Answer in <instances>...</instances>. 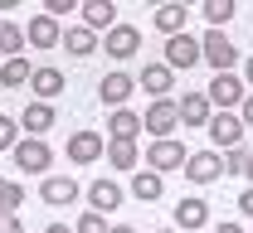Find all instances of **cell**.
Masks as SVG:
<instances>
[{
  "label": "cell",
  "mask_w": 253,
  "mask_h": 233,
  "mask_svg": "<svg viewBox=\"0 0 253 233\" xmlns=\"http://www.w3.org/2000/svg\"><path fill=\"white\" fill-rule=\"evenodd\" d=\"M244 127H253V98H244V117H239Z\"/></svg>",
  "instance_id": "cell-36"
},
{
  "label": "cell",
  "mask_w": 253,
  "mask_h": 233,
  "mask_svg": "<svg viewBox=\"0 0 253 233\" xmlns=\"http://www.w3.org/2000/svg\"><path fill=\"white\" fill-rule=\"evenodd\" d=\"M214 233H244L239 224H214Z\"/></svg>",
  "instance_id": "cell-38"
},
{
  "label": "cell",
  "mask_w": 253,
  "mask_h": 233,
  "mask_svg": "<svg viewBox=\"0 0 253 233\" xmlns=\"http://www.w3.org/2000/svg\"><path fill=\"white\" fill-rule=\"evenodd\" d=\"M136 132H141V117L131 107H117L107 117V141H136Z\"/></svg>",
  "instance_id": "cell-20"
},
{
  "label": "cell",
  "mask_w": 253,
  "mask_h": 233,
  "mask_svg": "<svg viewBox=\"0 0 253 233\" xmlns=\"http://www.w3.org/2000/svg\"><path fill=\"white\" fill-rule=\"evenodd\" d=\"M224 175V156L219 151H195V156H185V180L190 185H214Z\"/></svg>",
  "instance_id": "cell-5"
},
{
  "label": "cell",
  "mask_w": 253,
  "mask_h": 233,
  "mask_svg": "<svg viewBox=\"0 0 253 233\" xmlns=\"http://www.w3.org/2000/svg\"><path fill=\"white\" fill-rule=\"evenodd\" d=\"M161 195H166V180H161L156 170H136V175H131V200H141V204H156Z\"/></svg>",
  "instance_id": "cell-21"
},
{
  "label": "cell",
  "mask_w": 253,
  "mask_h": 233,
  "mask_svg": "<svg viewBox=\"0 0 253 233\" xmlns=\"http://www.w3.org/2000/svg\"><path fill=\"white\" fill-rule=\"evenodd\" d=\"M239 209H244V214H249V219H253V185H249V190H244V195H239Z\"/></svg>",
  "instance_id": "cell-35"
},
{
  "label": "cell",
  "mask_w": 253,
  "mask_h": 233,
  "mask_svg": "<svg viewBox=\"0 0 253 233\" xmlns=\"http://www.w3.org/2000/svg\"><path fill=\"white\" fill-rule=\"evenodd\" d=\"M25 49H30V44H25V30L5 20V25H0V54H5V59H20Z\"/></svg>",
  "instance_id": "cell-27"
},
{
  "label": "cell",
  "mask_w": 253,
  "mask_h": 233,
  "mask_svg": "<svg viewBox=\"0 0 253 233\" xmlns=\"http://www.w3.org/2000/svg\"><path fill=\"white\" fill-rule=\"evenodd\" d=\"M200 59L214 68V73H234V64H239V44H234L224 30H210L205 39H200Z\"/></svg>",
  "instance_id": "cell-1"
},
{
  "label": "cell",
  "mask_w": 253,
  "mask_h": 233,
  "mask_svg": "<svg viewBox=\"0 0 253 233\" xmlns=\"http://www.w3.org/2000/svg\"><path fill=\"white\" fill-rule=\"evenodd\" d=\"M244 180H249V185H253V151H249V156H244Z\"/></svg>",
  "instance_id": "cell-37"
},
{
  "label": "cell",
  "mask_w": 253,
  "mask_h": 233,
  "mask_svg": "<svg viewBox=\"0 0 253 233\" xmlns=\"http://www.w3.org/2000/svg\"><path fill=\"white\" fill-rule=\"evenodd\" d=\"M131 93H136V78H126L122 68H112V73L97 83V98L107 102L112 112H117V107H126V102H131Z\"/></svg>",
  "instance_id": "cell-10"
},
{
  "label": "cell",
  "mask_w": 253,
  "mask_h": 233,
  "mask_svg": "<svg viewBox=\"0 0 253 233\" xmlns=\"http://www.w3.org/2000/svg\"><path fill=\"white\" fill-rule=\"evenodd\" d=\"M73 233H112V224H107V214H93V209H88V214L73 224Z\"/></svg>",
  "instance_id": "cell-30"
},
{
  "label": "cell",
  "mask_w": 253,
  "mask_h": 233,
  "mask_svg": "<svg viewBox=\"0 0 253 233\" xmlns=\"http://www.w3.org/2000/svg\"><path fill=\"white\" fill-rule=\"evenodd\" d=\"M59 122V112H54V102H30L25 112H20V127L34 136V141H44V132Z\"/></svg>",
  "instance_id": "cell-13"
},
{
  "label": "cell",
  "mask_w": 253,
  "mask_h": 233,
  "mask_svg": "<svg viewBox=\"0 0 253 233\" xmlns=\"http://www.w3.org/2000/svg\"><path fill=\"white\" fill-rule=\"evenodd\" d=\"M30 88H34V93H39V102H54V98H59V93H63V88H68V78H63L59 68H34Z\"/></svg>",
  "instance_id": "cell-22"
},
{
  "label": "cell",
  "mask_w": 253,
  "mask_h": 233,
  "mask_svg": "<svg viewBox=\"0 0 253 233\" xmlns=\"http://www.w3.org/2000/svg\"><path fill=\"white\" fill-rule=\"evenodd\" d=\"M49 161H54L49 141H34V136H20V146H15V166L25 170V175H49Z\"/></svg>",
  "instance_id": "cell-4"
},
{
  "label": "cell",
  "mask_w": 253,
  "mask_h": 233,
  "mask_svg": "<svg viewBox=\"0 0 253 233\" xmlns=\"http://www.w3.org/2000/svg\"><path fill=\"white\" fill-rule=\"evenodd\" d=\"M175 127H180V112H175V102H151L146 107V117H141V132H151L156 141H170L175 136Z\"/></svg>",
  "instance_id": "cell-3"
},
{
  "label": "cell",
  "mask_w": 253,
  "mask_h": 233,
  "mask_svg": "<svg viewBox=\"0 0 253 233\" xmlns=\"http://www.w3.org/2000/svg\"><path fill=\"white\" fill-rule=\"evenodd\" d=\"M44 233H73V229H68V224H49Z\"/></svg>",
  "instance_id": "cell-39"
},
{
  "label": "cell",
  "mask_w": 253,
  "mask_h": 233,
  "mask_svg": "<svg viewBox=\"0 0 253 233\" xmlns=\"http://www.w3.org/2000/svg\"><path fill=\"white\" fill-rule=\"evenodd\" d=\"M185 20H190V10H185V5H156V30L166 34V39L185 34Z\"/></svg>",
  "instance_id": "cell-24"
},
{
  "label": "cell",
  "mask_w": 253,
  "mask_h": 233,
  "mask_svg": "<svg viewBox=\"0 0 253 233\" xmlns=\"http://www.w3.org/2000/svg\"><path fill=\"white\" fill-rule=\"evenodd\" d=\"M20 204H25V190H20L15 180H5V175H0V214H15Z\"/></svg>",
  "instance_id": "cell-29"
},
{
  "label": "cell",
  "mask_w": 253,
  "mask_h": 233,
  "mask_svg": "<svg viewBox=\"0 0 253 233\" xmlns=\"http://www.w3.org/2000/svg\"><path fill=\"white\" fill-rule=\"evenodd\" d=\"M244 83H253V59H249V64H244Z\"/></svg>",
  "instance_id": "cell-40"
},
{
  "label": "cell",
  "mask_w": 253,
  "mask_h": 233,
  "mask_svg": "<svg viewBox=\"0 0 253 233\" xmlns=\"http://www.w3.org/2000/svg\"><path fill=\"white\" fill-rule=\"evenodd\" d=\"M156 233H180V229H156Z\"/></svg>",
  "instance_id": "cell-42"
},
{
  "label": "cell",
  "mask_w": 253,
  "mask_h": 233,
  "mask_svg": "<svg viewBox=\"0 0 253 233\" xmlns=\"http://www.w3.org/2000/svg\"><path fill=\"white\" fill-rule=\"evenodd\" d=\"M185 156H190V151L180 146V141H175V136H170V141H151L141 161H146V170H156L161 180H166L170 170H185Z\"/></svg>",
  "instance_id": "cell-2"
},
{
  "label": "cell",
  "mask_w": 253,
  "mask_h": 233,
  "mask_svg": "<svg viewBox=\"0 0 253 233\" xmlns=\"http://www.w3.org/2000/svg\"><path fill=\"white\" fill-rule=\"evenodd\" d=\"M112 233H136V229H131V224H117V229H112Z\"/></svg>",
  "instance_id": "cell-41"
},
{
  "label": "cell",
  "mask_w": 253,
  "mask_h": 233,
  "mask_svg": "<svg viewBox=\"0 0 253 233\" xmlns=\"http://www.w3.org/2000/svg\"><path fill=\"white\" fill-rule=\"evenodd\" d=\"M78 10H83V30H112V25H117V5H112V0H88V5H78Z\"/></svg>",
  "instance_id": "cell-19"
},
{
  "label": "cell",
  "mask_w": 253,
  "mask_h": 233,
  "mask_svg": "<svg viewBox=\"0 0 253 233\" xmlns=\"http://www.w3.org/2000/svg\"><path fill=\"white\" fill-rule=\"evenodd\" d=\"M59 49H68L73 59H88V54L97 49V34L83 30V25H73V30H63V44H59Z\"/></svg>",
  "instance_id": "cell-26"
},
{
  "label": "cell",
  "mask_w": 253,
  "mask_h": 233,
  "mask_svg": "<svg viewBox=\"0 0 253 233\" xmlns=\"http://www.w3.org/2000/svg\"><path fill=\"white\" fill-rule=\"evenodd\" d=\"M78 5H83V0H44V15H54V20H59V15L78 10Z\"/></svg>",
  "instance_id": "cell-32"
},
{
  "label": "cell",
  "mask_w": 253,
  "mask_h": 233,
  "mask_svg": "<svg viewBox=\"0 0 253 233\" xmlns=\"http://www.w3.org/2000/svg\"><path fill=\"white\" fill-rule=\"evenodd\" d=\"M210 141L224 146V151H234V146L244 141V122H239V112H214V117H210Z\"/></svg>",
  "instance_id": "cell-11"
},
{
  "label": "cell",
  "mask_w": 253,
  "mask_h": 233,
  "mask_svg": "<svg viewBox=\"0 0 253 233\" xmlns=\"http://www.w3.org/2000/svg\"><path fill=\"white\" fill-rule=\"evenodd\" d=\"M63 151H68V161H73V166H88V161H102V156H107V136H97V132H73Z\"/></svg>",
  "instance_id": "cell-7"
},
{
  "label": "cell",
  "mask_w": 253,
  "mask_h": 233,
  "mask_svg": "<svg viewBox=\"0 0 253 233\" xmlns=\"http://www.w3.org/2000/svg\"><path fill=\"white\" fill-rule=\"evenodd\" d=\"M210 224V200H180L175 204V229L190 233V229H205Z\"/></svg>",
  "instance_id": "cell-18"
},
{
  "label": "cell",
  "mask_w": 253,
  "mask_h": 233,
  "mask_svg": "<svg viewBox=\"0 0 253 233\" xmlns=\"http://www.w3.org/2000/svg\"><path fill=\"white\" fill-rule=\"evenodd\" d=\"M170 83H175V73H170L166 64H146V68H141V78H136V88H146L151 102H166V98H170Z\"/></svg>",
  "instance_id": "cell-16"
},
{
  "label": "cell",
  "mask_w": 253,
  "mask_h": 233,
  "mask_svg": "<svg viewBox=\"0 0 253 233\" xmlns=\"http://www.w3.org/2000/svg\"><path fill=\"white\" fill-rule=\"evenodd\" d=\"M102 49H107V54H112L117 64H126V59H131V54L141 49V34L131 30V25H112V30H107V44H102Z\"/></svg>",
  "instance_id": "cell-15"
},
{
  "label": "cell",
  "mask_w": 253,
  "mask_h": 233,
  "mask_svg": "<svg viewBox=\"0 0 253 233\" xmlns=\"http://www.w3.org/2000/svg\"><path fill=\"white\" fill-rule=\"evenodd\" d=\"M161 64L170 68V73H180V68H195L200 64V39H190V34H175V39H166V59Z\"/></svg>",
  "instance_id": "cell-9"
},
{
  "label": "cell",
  "mask_w": 253,
  "mask_h": 233,
  "mask_svg": "<svg viewBox=\"0 0 253 233\" xmlns=\"http://www.w3.org/2000/svg\"><path fill=\"white\" fill-rule=\"evenodd\" d=\"M175 112H180V127H210V117H214V107H210L205 93H185L175 102Z\"/></svg>",
  "instance_id": "cell-14"
},
{
  "label": "cell",
  "mask_w": 253,
  "mask_h": 233,
  "mask_svg": "<svg viewBox=\"0 0 253 233\" xmlns=\"http://www.w3.org/2000/svg\"><path fill=\"white\" fill-rule=\"evenodd\" d=\"M25 44H30V49H59V44H63V25L54 20V15L39 10L30 25H25Z\"/></svg>",
  "instance_id": "cell-6"
},
{
  "label": "cell",
  "mask_w": 253,
  "mask_h": 233,
  "mask_svg": "<svg viewBox=\"0 0 253 233\" xmlns=\"http://www.w3.org/2000/svg\"><path fill=\"white\" fill-rule=\"evenodd\" d=\"M244 156H249V151H239V146H234V151L224 156V175H244Z\"/></svg>",
  "instance_id": "cell-33"
},
{
  "label": "cell",
  "mask_w": 253,
  "mask_h": 233,
  "mask_svg": "<svg viewBox=\"0 0 253 233\" xmlns=\"http://www.w3.org/2000/svg\"><path fill=\"white\" fill-rule=\"evenodd\" d=\"M200 15L219 30V25H229V20H234V0H210V5H200Z\"/></svg>",
  "instance_id": "cell-28"
},
{
  "label": "cell",
  "mask_w": 253,
  "mask_h": 233,
  "mask_svg": "<svg viewBox=\"0 0 253 233\" xmlns=\"http://www.w3.org/2000/svg\"><path fill=\"white\" fill-rule=\"evenodd\" d=\"M30 78H34V64L25 59V54H20V59H5V64H0V88H25Z\"/></svg>",
  "instance_id": "cell-25"
},
{
  "label": "cell",
  "mask_w": 253,
  "mask_h": 233,
  "mask_svg": "<svg viewBox=\"0 0 253 233\" xmlns=\"http://www.w3.org/2000/svg\"><path fill=\"white\" fill-rule=\"evenodd\" d=\"M122 185H117V180H93V185H88V209H93V214H112V209H122Z\"/></svg>",
  "instance_id": "cell-12"
},
{
  "label": "cell",
  "mask_w": 253,
  "mask_h": 233,
  "mask_svg": "<svg viewBox=\"0 0 253 233\" xmlns=\"http://www.w3.org/2000/svg\"><path fill=\"white\" fill-rule=\"evenodd\" d=\"M205 98H210V107H244V78H234V73H214V83L205 88Z\"/></svg>",
  "instance_id": "cell-8"
},
{
  "label": "cell",
  "mask_w": 253,
  "mask_h": 233,
  "mask_svg": "<svg viewBox=\"0 0 253 233\" xmlns=\"http://www.w3.org/2000/svg\"><path fill=\"white\" fill-rule=\"evenodd\" d=\"M15 146H20V122L0 117V151H15Z\"/></svg>",
  "instance_id": "cell-31"
},
{
  "label": "cell",
  "mask_w": 253,
  "mask_h": 233,
  "mask_svg": "<svg viewBox=\"0 0 253 233\" xmlns=\"http://www.w3.org/2000/svg\"><path fill=\"white\" fill-rule=\"evenodd\" d=\"M39 200L44 204H73L78 200V180H68V175H44V185H39Z\"/></svg>",
  "instance_id": "cell-17"
},
{
  "label": "cell",
  "mask_w": 253,
  "mask_h": 233,
  "mask_svg": "<svg viewBox=\"0 0 253 233\" xmlns=\"http://www.w3.org/2000/svg\"><path fill=\"white\" fill-rule=\"evenodd\" d=\"M0 233H25V224H20V214H0Z\"/></svg>",
  "instance_id": "cell-34"
},
{
  "label": "cell",
  "mask_w": 253,
  "mask_h": 233,
  "mask_svg": "<svg viewBox=\"0 0 253 233\" xmlns=\"http://www.w3.org/2000/svg\"><path fill=\"white\" fill-rule=\"evenodd\" d=\"M112 170H131L136 175V161H141V151H136V141H107V156H102Z\"/></svg>",
  "instance_id": "cell-23"
}]
</instances>
